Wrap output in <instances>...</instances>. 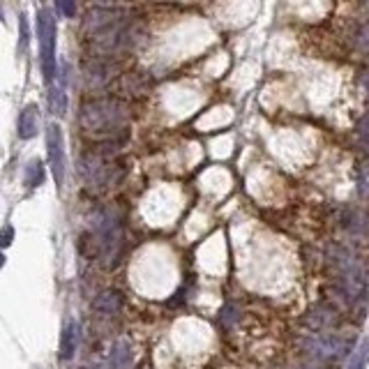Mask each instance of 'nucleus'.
<instances>
[{"instance_id":"19","label":"nucleus","mask_w":369,"mask_h":369,"mask_svg":"<svg viewBox=\"0 0 369 369\" xmlns=\"http://www.w3.org/2000/svg\"><path fill=\"white\" fill-rule=\"evenodd\" d=\"M358 194L369 201V167H362L358 171Z\"/></svg>"},{"instance_id":"8","label":"nucleus","mask_w":369,"mask_h":369,"mask_svg":"<svg viewBox=\"0 0 369 369\" xmlns=\"http://www.w3.org/2000/svg\"><path fill=\"white\" fill-rule=\"evenodd\" d=\"M81 173L88 184H106L111 178V167L102 162V157L97 155H86L81 160Z\"/></svg>"},{"instance_id":"22","label":"nucleus","mask_w":369,"mask_h":369,"mask_svg":"<svg viewBox=\"0 0 369 369\" xmlns=\"http://www.w3.org/2000/svg\"><path fill=\"white\" fill-rule=\"evenodd\" d=\"M358 141H360V146L365 148V153L369 155V115L358 125Z\"/></svg>"},{"instance_id":"10","label":"nucleus","mask_w":369,"mask_h":369,"mask_svg":"<svg viewBox=\"0 0 369 369\" xmlns=\"http://www.w3.org/2000/svg\"><path fill=\"white\" fill-rule=\"evenodd\" d=\"M95 312L104 314V316H111V314H118L122 310V296L120 291H102L97 298L93 300Z\"/></svg>"},{"instance_id":"18","label":"nucleus","mask_w":369,"mask_h":369,"mask_svg":"<svg viewBox=\"0 0 369 369\" xmlns=\"http://www.w3.org/2000/svg\"><path fill=\"white\" fill-rule=\"evenodd\" d=\"M28 37H30V32H28V17L23 15H19V53H26L28 51Z\"/></svg>"},{"instance_id":"5","label":"nucleus","mask_w":369,"mask_h":369,"mask_svg":"<svg viewBox=\"0 0 369 369\" xmlns=\"http://www.w3.org/2000/svg\"><path fill=\"white\" fill-rule=\"evenodd\" d=\"M95 247L97 254L106 258V263H113V258L120 254L122 247V224L120 217L111 210H100L95 215Z\"/></svg>"},{"instance_id":"13","label":"nucleus","mask_w":369,"mask_h":369,"mask_svg":"<svg viewBox=\"0 0 369 369\" xmlns=\"http://www.w3.org/2000/svg\"><path fill=\"white\" fill-rule=\"evenodd\" d=\"M49 108L53 115H63L67 111V95H65V84L53 81L49 88Z\"/></svg>"},{"instance_id":"25","label":"nucleus","mask_w":369,"mask_h":369,"mask_svg":"<svg viewBox=\"0 0 369 369\" xmlns=\"http://www.w3.org/2000/svg\"><path fill=\"white\" fill-rule=\"evenodd\" d=\"M365 5H367V15H369V0H367V3H365Z\"/></svg>"},{"instance_id":"1","label":"nucleus","mask_w":369,"mask_h":369,"mask_svg":"<svg viewBox=\"0 0 369 369\" xmlns=\"http://www.w3.org/2000/svg\"><path fill=\"white\" fill-rule=\"evenodd\" d=\"M84 30L95 49L106 53V56L127 51L132 46L134 30L132 23H129V17L122 10H91L86 15Z\"/></svg>"},{"instance_id":"2","label":"nucleus","mask_w":369,"mask_h":369,"mask_svg":"<svg viewBox=\"0 0 369 369\" xmlns=\"http://www.w3.org/2000/svg\"><path fill=\"white\" fill-rule=\"evenodd\" d=\"M125 120V106L118 100H91L81 106L79 122L91 134H111Z\"/></svg>"},{"instance_id":"14","label":"nucleus","mask_w":369,"mask_h":369,"mask_svg":"<svg viewBox=\"0 0 369 369\" xmlns=\"http://www.w3.org/2000/svg\"><path fill=\"white\" fill-rule=\"evenodd\" d=\"M129 360H132L129 344L127 341H118V344L111 348V355H108V369H127Z\"/></svg>"},{"instance_id":"11","label":"nucleus","mask_w":369,"mask_h":369,"mask_svg":"<svg viewBox=\"0 0 369 369\" xmlns=\"http://www.w3.org/2000/svg\"><path fill=\"white\" fill-rule=\"evenodd\" d=\"M344 227L355 240L369 243V217L367 215L351 210V213H346V217H344Z\"/></svg>"},{"instance_id":"12","label":"nucleus","mask_w":369,"mask_h":369,"mask_svg":"<svg viewBox=\"0 0 369 369\" xmlns=\"http://www.w3.org/2000/svg\"><path fill=\"white\" fill-rule=\"evenodd\" d=\"M77 344H79V325L77 321H70L63 330V337H60V358L70 360L74 351H77Z\"/></svg>"},{"instance_id":"15","label":"nucleus","mask_w":369,"mask_h":369,"mask_svg":"<svg viewBox=\"0 0 369 369\" xmlns=\"http://www.w3.org/2000/svg\"><path fill=\"white\" fill-rule=\"evenodd\" d=\"M44 176H46V171H44L42 162H39V160L28 162V167H26V184H28L30 189L39 187V184L44 182Z\"/></svg>"},{"instance_id":"20","label":"nucleus","mask_w":369,"mask_h":369,"mask_svg":"<svg viewBox=\"0 0 369 369\" xmlns=\"http://www.w3.org/2000/svg\"><path fill=\"white\" fill-rule=\"evenodd\" d=\"M355 46H358L360 51H369V21L362 23L358 32H355Z\"/></svg>"},{"instance_id":"26","label":"nucleus","mask_w":369,"mask_h":369,"mask_svg":"<svg viewBox=\"0 0 369 369\" xmlns=\"http://www.w3.org/2000/svg\"><path fill=\"white\" fill-rule=\"evenodd\" d=\"M305 369H319V367H305Z\"/></svg>"},{"instance_id":"23","label":"nucleus","mask_w":369,"mask_h":369,"mask_svg":"<svg viewBox=\"0 0 369 369\" xmlns=\"http://www.w3.org/2000/svg\"><path fill=\"white\" fill-rule=\"evenodd\" d=\"M12 236H15V231H12V227H5V231H3V247H10Z\"/></svg>"},{"instance_id":"21","label":"nucleus","mask_w":369,"mask_h":369,"mask_svg":"<svg viewBox=\"0 0 369 369\" xmlns=\"http://www.w3.org/2000/svg\"><path fill=\"white\" fill-rule=\"evenodd\" d=\"M56 8L63 17L72 19L77 15V0H56Z\"/></svg>"},{"instance_id":"4","label":"nucleus","mask_w":369,"mask_h":369,"mask_svg":"<svg viewBox=\"0 0 369 369\" xmlns=\"http://www.w3.org/2000/svg\"><path fill=\"white\" fill-rule=\"evenodd\" d=\"M37 39H39V63L46 86H51L58 77L56 65V42H58V23L49 10L37 12Z\"/></svg>"},{"instance_id":"6","label":"nucleus","mask_w":369,"mask_h":369,"mask_svg":"<svg viewBox=\"0 0 369 369\" xmlns=\"http://www.w3.org/2000/svg\"><path fill=\"white\" fill-rule=\"evenodd\" d=\"M46 153H49V167L56 178V184L63 187L65 180V143H63V129L58 122H51L46 127Z\"/></svg>"},{"instance_id":"17","label":"nucleus","mask_w":369,"mask_h":369,"mask_svg":"<svg viewBox=\"0 0 369 369\" xmlns=\"http://www.w3.org/2000/svg\"><path fill=\"white\" fill-rule=\"evenodd\" d=\"M367 358H369V339L362 341V344L355 348L353 358H351V365H348V369H365L367 365Z\"/></svg>"},{"instance_id":"7","label":"nucleus","mask_w":369,"mask_h":369,"mask_svg":"<svg viewBox=\"0 0 369 369\" xmlns=\"http://www.w3.org/2000/svg\"><path fill=\"white\" fill-rule=\"evenodd\" d=\"M307 351H310L314 358L334 360V358H341V355L348 351V341L337 337V334H314V337L307 341Z\"/></svg>"},{"instance_id":"3","label":"nucleus","mask_w":369,"mask_h":369,"mask_svg":"<svg viewBox=\"0 0 369 369\" xmlns=\"http://www.w3.org/2000/svg\"><path fill=\"white\" fill-rule=\"evenodd\" d=\"M332 263L337 268L339 286L341 293L348 300H360L367 293V272L362 268V263L358 261V256L351 254L344 247H334L332 249Z\"/></svg>"},{"instance_id":"16","label":"nucleus","mask_w":369,"mask_h":369,"mask_svg":"<svg viewBox=\"0 0 369 369\" xmlns=\"http://www.w3.org/2000/svg\"><path fill=\"white\" fill-rule=\"evenodd\" d=\"M334 323V312L332 310H316L310 316V325L314 328V330H319V328L323 325H332Z\"/></svg>"},{"instance_id":"9","label":"nucleus","mask_w":369,"mask_h":369,"mask_svg":"<svg viewBox=\"0 0 369 369\" xmlns=\"http://www.w3.org/2000/svg\"><path fill=\"white\" fill-rule=\"evenodd\" d=\"M39 129V106L37 104H28L19 113V122H17V134L19 139L28 141L37 134Z\"/></svg>"},{"instance_id":"24","label":"nucleus","mask_w":369,"mask_h":369,"mask_svg":"<svg viewBox=\"0 0 369 369\" xmlns=\"http://www.w3.org/2000/svg\"><path fill=\"white\" fill-rule=\"evenodd\" d=\"M365 81H367V88H369V72L365 74Z\"/></svg>"}]
</instances>
